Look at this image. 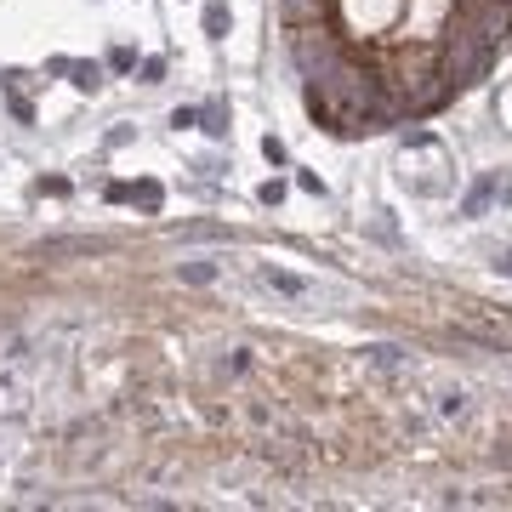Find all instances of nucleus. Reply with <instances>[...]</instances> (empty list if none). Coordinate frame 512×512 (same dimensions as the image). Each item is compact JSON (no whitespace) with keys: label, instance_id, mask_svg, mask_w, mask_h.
<instances>
[{"label":"nucleus","instance_id":"nucleus-1","mask_svg":"<svg viewBox=\"0 0 512 512\" xmlns=\"http://www.w3.org/2000/svg\"><path fill=\"white\" fill-rule=\"evenodd\" d=\"M262 285H268V291H279V296H296V302H308V296H313L308 279L285 274V268H262Z\"/></svg>","mask_w":512,"mask_h":512},{"label":"nucleus","instance_id":"nucleus-2","mask_svg":"<svg viewBox=\"0 0 512 512\" xmlns=\"http://www.w3.org/2000/svg\"><path fill=\"white\" fill-rule=\"evenodd\" d=\"M97 80H103V74H97L92 63H80V69H74V86H80V92H97Z\"/></svg>","mask_w":512,"mask_h":512},{"label":"nucleus","instance_id":"nucleus-3","mask_svg":"<svg viewBox=\"0 0 512 512\" xmlns=\"http://www.w3.org/2000/svg\"><path fill=\"white\" fill-rule=\"evenodd\" d=\"M183 279H194V285H205V279H217V268H211V262H188V268H183Z\"/></svg>","mask_w":512,"mask_h":512}]
</instances>
